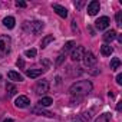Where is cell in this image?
<instances>
[{"label": "cell", "instance_id": "cb8c5ba5", "mask_svg": "<svg viewBox=\"0 0 122 122\" xmlns=\"http://www.w3.org/2000/svg\"><path fill=\"white\" fill-rule=\"evenodd\" d=\"M116 25L118 26H122V12H118L116 13Z\"/></svg>", "mask_w": 122, "mask_h": 122}, {"label": "cell", "instance_id": "7402d4cb", "mask_svg": "<svg viewBox=\"0 0 122 122\" xmlns=\"http://www.w3.org/2000/svg\"><path fill=\"white\" fill-rule=\"evenodd\" d=\"M6 91H7L9 96H13V95H16V92H17L16 86H15V85H12V83H7V85H6Z\"/></svg>", "mask_w": 122, "mask_h": 122}, {"label": "cell", "instance_id": "277c9868", "mask_svg": "<svg viewBox=\"0 0 122 122\" xmlns=\"http://www.w3.org/2000/svg\"><path fill=\"white\" fill-rule=\"evenodd\" d=\"M85 47L83 46H76L72 49V53H71V59L73 62H78V60H82L83 59V55H85Z\"/></svg>", "mask_w": 122, "mask_h": 122}, {"label": "cell", "instance_id": "7a4b0ae2", "mask_svg": "<svg viewBox=\"0 0 122 122\" xmlns=\"http://www.w3.org/2000/svg\"><path fill=\"white\" fill-rule=\"evenodd\" d=\"M43 27H45V25H43V22H40V20L25 22V25H23V30L27 32V33H32V35H39V33H42Z\"/></svg>", "mask_w": 122, "mask_h": 122}, {"label": "cell", "instance_id": "8fae6325", "mask_svg": "<svg viewBox=\"0 0 122 122\" xmlns=\"http://www.w3.org/2000/svg\"><path fill=\"white\" fill-rule=\"evenodd\" d=\"M52 7H53V10H55L60 17H66V16H68V10H66L63 6H60V5H53Z\"/></svg>", "mask_w": 122, "mask_h": 122}, {"label": "cell", "instance_id": "9c48e42d", "mask_svg": "<svg viewBox=\"0 0 122 122\" xmlns=\"http://www.w3.org/2000/svg\"><path fill=\"white\" fill-rule=\"evenodd\" d=\"M29 103H30V101H29V98L25 96V95L17 96L16 101H15V105H16L17 108H26V106H29Z\"/></svg>", "mask_w": 122, "mask_h": 122}, {"label": "cell", "instance_id": "2e32d148", "mask_svg": "<svg viewBox=\"0 0 122 122\" xmlns=\"http://www.w3.org/2000/svg\"><path fill=\"white\" fill-rule=\"evenodd\" d=\"M7 76H9L10 81H16V82H22V81H23V76H22L20 73L15 72V71H10V72L7 73Z\"/></svg>", "mask_w": 122, "mask_h": 122}, {"label": "cell", "instance_id": "4fadbf2b", "mask_svg": "<svg viewBox=\"0 0 122 122\" xmlns=\"http://www.w3.org/2000/svg\"><path fill=\"white\" fill-rule=\"evenodd\" d=\"M52 103H53V99L49 98V96H45V98H42V99L37 102V105H39L40 108H47V106H50Z\"/></svg>", "mask_w": 122, "mask_h": 122}, {"label": "cell", "instance_id": "9a60e30c", "mask_svg": "<svg viewBox=\"0 0 122 122\" xmlns=\"http://www.w3.org/2000/svg\"><path fill=\"white\" fill-rule=\"evenodd\" d=\"M112 52H113V47H112V46H109L108 43H105V45H102V46H101V53H102L103 56H111V55H112Z\"/></svg>", "mask_w": 122, "mask_h": 122}, {"label": "cell", "instance_id": "83f0119b", "mask_svg": "<svg viewBox=\"0 0 122 122\" xmlns=\"http://www.w3.org/2000/svg\"><path fill=\"white\" fill-rule=\"evenodd\" d=\"M116 83H118V85H122V75H121V73L116 76Z\"/></svg>", "mask_w": 122, "mask_h": 122}, {"label": "cell", "instance_id": "d4e9b609", "mask_svg": "<svg viewBox=\"0 0 122 122\" xmlns=\"http://www.w3.org/2000/svg\"><path fill=\"white\" fill-rule=\"evenodd\" d=\"M16 65H17V68H25V62L22 59H17V62H16Z\"/></svg>", "mask_w": 122, "mask_h": 122}, {"label": "cell", "instance_id": "ac0fdd59", "mask_svg": "<svg viewBox=\"0 0 122 122\" xmlns=\"http://www.w3.org/2000/svg\"><path fill=\"white\" fill-rule=\"evenodd\" d=\"M115 37H116V32H115V30H108V32L103 35V40H105L106 43H108V42H112Z\"/></svg>", "mask_w": 122, "mask_h": 122}, {"label": "cell", "instance_id": "5b68a950", "mask_svg": "<svg viewBox=\"0 0 122 122\" xmlns=\"http://www.w3.org/2000/svg\"><path fill=\"white\" fill-rule=\"evenodd\" d=\"M47 91H49V82H47L46 79L39 81V82L36 83V86H35V92H36L37 95H43V93H46Z\"/></svg>", "mask_w": 122, "mask_h": 122}, {"label": "cell", "instance_id": "5bb4252c", "mask_svg": "<svg viewBox=\"0 0 122 122\" xmlns=\"http://www.w3.org/2000/svg\"><path fill=\"white\" fill-rule=\"evenodd\" d=\"M32 113H36V115H42V116H53V113L52 112H49V111H45L43 108H33L32 109Z\"/></svg>", "mask_w": 122, "mask_h": 122}, {"label": "cell", "instance_id": "e0dca14e", "mask_svg": "<svg viewBox=\"0 0 122 122\" xmlns=\"http://www.w3.org/2000/svg\"><path fill=\"white\" fill-rule=\"evenodd\" d=\"M73 47H75V42H73V40L66 42V43H65V46L62 47V52H60V55H66V53H68L69 50H72Z\"/></svg>", "mask_w": 122, "mask_h": 122}, {"label": "cell", "instance_id": "f546056e", "mask_svg": "<svg viewBox=\"0 0 122 122\" xmlns=\"http://www.w3.org/2000/svg\"><path fill=\"white\" fill-rule=\"evenodd\" d=\"M75 6L79 9V7H82V6H83V2H78V3H75Z\"/></svg>", "mask_w": 122, "mask_h": 122}, {"label": "cell", "instance_id": "484cf974", "mask_svg": "<svg viewBox=\"0 0 122 122\" xmlns=\"http://www.w3.org/2000/svg\"><path fill=\"white\" fill-rule=\"evenodd\" d=\"M82 119H83L85 122H88V121L91 119V115H89V113H82Z\"/></svg>", "mask_w": 122, "mask_h": 122}, {"label": "cell", "instance_id": "4316f807", "mask_svg": "<svg viewBox=\"0 0 122 122\" xmlns=\"http://www.w3.org/2000/svg\"><path fill=\"white\" fill-rule=\"evenodd\" d=\"M63 59H65V56H63V55H60V56L57 57V60H56V65H60V63L63 62Z\"/></svg>", "mask_w": 122, "mask_h": 122}, {"label": "cell", "instance_id": "6da1fadb", "mask_svg": "<svg viewBox=\"0 0 122 122\" xmlns=\"http://www.w3.org/2000/svg\"><path fill=\"white\" fill-rule=\"evenodd\" d=\"M91 91H92V83H91L89 81H78V82H75V83L69 88L71 95H72V96H79V98L88 95Z\"/></svg>", "mask_w": 122, "mask_h": 122}, {"label": "cell", "instance_id": "d6986e66", "mask_svg": "<svg viewBox=\"0 0 122 122\" xmlns=\"http://www.w3.org/2000/svg\"><path fill=\"white\" fill-rule=\"evenodd\" d=\"M111 118H112V115H111L109 112H105V113L99 115V116L96 118V121H95V122H109V121H111Z\"/></svg>", "mask_w": 122, "mask_h": 122}, {"label": "cell", "instance_id": "44dd1931", "mask_svg": "<svg viewBox=\"0 0 122 122\" xmlns=\"http://www.w3.org/2000/svg\"><path fill=\"white\" fill-rule=\"evenodd\" d=\"M55 40V37H53V35H47V36H45L43 37V40H42V47H46L50 42H53Z\"/></svg>", "mask_w": 122, "mask_h": 122}, {"label": "cell", "instance_id": "7c38bea8", "mask_svg": "<svg viewBox=\"0 0 122 122\" xmlns=\"http://www.w3.org/2000/svg\"><path fill=\"white\" fill-rule=\"evenodd\" d=\"M15 23H16V20H15V17H12V16H7V17L3 19V26L7 27V29H13V27H15Z\"/></svg>", "mask_w": 122, "mask_h": 122}, {"label": "cell", "instance_id": "52a82bcc", "mask_svg": "<svg viewBox=\"0 0 122 122\" xmlns=\"http://www.w3.org/2000/svg\"><path fill=\"white\" fill-rule=\"evenodd\" d=\"M109 23H111V22H109V17H108V16H102V17H99V19L95 22L98 30H105V29H108Z\"/></svg>", "mask_w": 122, "mask_h": 122}, {"label": "cell", "instance_id": "d6a6232c", "mask_svg": "<svg viewBox=\"0 0 122 122\" xmlns=\"http://www.w3.org/2000/svg\"><path fill=\"white\" fill-rule=\"evenodd\" d=\"M0 79H2V75H0Z\"/></svg>", "mask_w": 122, "mask_h": 122}, {"label": "cell", "instance_id": "4dcf8cb0", "mask_svg": "<svg viewBox=\"0 0 122 122\" xmlns=\"http://www.w3.org/2000/svg\"><path fill=\"white\" fill-rule=\"evenodd\" d=\"M121 108H122V102H119V103L116 105V109H118V111H121Z\"/></svg>", "mask_w": 122, "mask_h": 122}, {"label": "cell", "instance_id": "ba28073f", "mask_svg": "<svg viewBox=\"0 0 122 122\" xmlns=\"http://www.w3.org/2000/svg\"><path fill=\"white\" fill-rule=\"evenodd\" d=\"M99 9H101L99 2H98V0H92V2L88 5V15L89 16H95L99 12Z\"/></svg>", "mask_w": 122, "mask_h": 122}, {"label": "cell", "instance_id": "603a6c76", "mask_svg": "<svg viewBox=\"0 0 122 122\" xmlns=\"http://www.w3.org/2000/svg\"><path fill=\"white\" fill-rule=\"evenodd\" d=\"M25 55H26L27 57H35V56H36V49H27V50L25 52Z\"/></svg>", "mask_w": 122, "mask_h": 122}, {"label": "cell", "instance_id": "3957f363", "mask_svg": "<svg viewBox=\"0 0 122 122\" xmlns=\"http://www.w3.org/2000/svg\"><path fill=\"white\" fill-rule=\"evenodd\" d=\"M12 47V39L7 35H0V57H3L10 53Z\"/></svg>", "mask_w": 122, "mask_h": 122}, {"label": "cell", "instance_id": "ffe728a7", "mask_svg": "<svg viewBox=\"0 0 122 122\" xmlns=\"http://www.w3.org/2000/svg\"><path fill=\"white\" fill-rule=\"evenodd\" d=\"M119 66H121V60H119V57H113V59L111 60V71H116Z\"/></svg>", "mask_w": 122, "mask_h": 122}, {"label": "cell", "instance_id": "8992f818", "mask_svg": "<svg viewBox=\"0 0 122 122\" xmlns=\"http://www.w3.org/2000/svg\"><path fill=\"white\" fill-rule=\"evenodd\" d=\"M83 62H85L86 66H93V65H96L98 59H96V56L92 52H85V55H83Z\"/></svg>", "mask_w": 122, "mask_h": 122}, {"label": "cell", "instance_id": "1f68e13d", "mask_svg": "<svg viewBox=\"0 0 122 122\" xmlns=\"http://www.w3.org/2000/svg\"><path fill=\"white\" fill-rule=\"evenodd\" d=\"M3 122H15V121H13V119H5Z\"/></svg>", "mask_w": 122, "mask_h": 122}, {"label": "cell", "instance_id": "30bf717a", "mask_svg": "<svg viewBox=\"0 0 122 122\" xmlns=\"http://www.w3.org/2000/svg\"><path fill=\"white\" fill-rule=\"evenodd\" d=\"M43 72H45V69H29V71H26V75H27L29 78H32V79H36V78H39Z\"/></svg>", "mask_w": 122, "mask_h": 122}, {"label": "cell", "instance_id": "f1b7e54d", "mask_svg": "<svg viewBox=\"0 0 122 122\" xmlns=\"http://www.w3.org/2000/svg\"><path fill=\"white\" fill-rule=\"evenodd\" d=\"M16 6L17 7H26V3L25 2H16Z\"/></svg>", "mask_w": 122, "mask_h": 122}]
</instances>
